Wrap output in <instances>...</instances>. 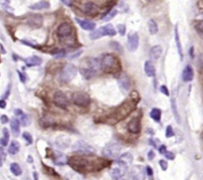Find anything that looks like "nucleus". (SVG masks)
Masks as SVG:
<instances>
[{
  "instance_id": "f257e3e1",
  "label": "nucleus",
  "mask_w": 203,
  "mask_h": 180,
  "mask_svg": "<svg viewBox=\"0 0 203 180\" xmlns=\"http://www.w3.org/2000/svg\"><path fill=\"white\" fill-rule=\"evenodd\" d=\"M69 164L73 168L80 172H92L104 168L105 164H107L103 159L94 156L90 158L89 156H72L68 160Z\"/></svg>"
},
{
  "instance_id": "f03ea898",
  "label": "nucleus",
  "mask_w": 203,
  "mask_h": 180,
  "mask_svg": "<svg viewBox=\"0 0 203 180\" xmlns=\"http://www.w3.org/2000/svg\"><path fill=\"white\" fill-rule=\"evenodd\" d=\"M138 100H139L138 93L136 91H132L129 96L128 99L113 112V115H112V117L110 118H114L115 120L114 123H117V121H120L123 120L125 118L129 117V115L135 111Z\"/></svg>"
},
{
  "instance_id": "7ed1b4c3",
  "label": "nucleus",
  "mask_w": 203,
  "mask_h": 180,
  "mask_svg": "<svg viewBox=\"0 0 203 180\" xmlns=\"http://www.w3.org/2000/svg\"><path fill=\"white\" fill-rule=\"evenodd\" d=\"M100 70H101V62L98 58H85L82 60L80 66H79V71H80L81 75L87 80L95 77Z\"/></svg>"
},
{
  "instance_id": "20e7f679",
  "label": "nucleus",
  "mask_w": 203,
  "mask_h": 180,
  "mask_svg": "<svg viewBox=\"0 0 203 180\" xmlns=\"http://www.w3.org/2000/svg\"><path fill=\"white\" fill-rule=\"evenodd\" d=\"M100 62H101V69L109 74H115L120 70V60L113 54H104L100 58Z\"/></svg>"
},
{
  "instance_id": "39448f33",
  "label": "nucleus",
  "mask_w": 203,
  "mask_h": 180,
  "mask_svg": "<svg viewBox=\"0 0 203 180\" xmlns=\"http://www.w3.org/2000/svg\"><path fill=\"white\" fill-rule=\"evenodd\" d=\"M117 34V30L112 24H107V25L100 27L99 29L93 30L90 34V39L92 40H97V39L103 37V36H115Z\"/></svg>"
},
{
  "instance_id": "423d86ee",
  "label": "nucleus",
  "mask_w": 203,
  "mask_h": 180,
  "mask_svg": "<svg viewBox=\"0 0 203 180\" xmlns=\"http://www.w3.org/2000/svg\"><path fill=\"white\" fill-rule=\"evenodd\" d=\"M122 151V146L117 142L108 143L107 145L103 148L102 154L107 158H117L119 157Z\"/></svg>"
},
{
  "instance_id": "0eeeda50",
  "label": "nucleus",
  "mask_w": 203,
  "mask_h": 180,
  "mask_svg": "<svg viewBox=\"0 0 203 180\" xmlns=\"http://www.w3.org/2000/svg\"><path fill=\"white\" fill-rule=\"evenodd\" d=\"M77 75V68L73 64H66L61 73V81L64 83H69Z\"/></svg>"
},
{
  "instance_id": "6e6552de",
  "label": "nucleus",
  "mask_w": 203,
  "mask_h": 180,
  "mask_svg": "<svg viewBox=\"0 0 203 180\" xmlns=\"http://www.w3.org/2000/svg\"><path fill=\"white\" fill-rule=\"evenodd\" d=\"M72 100L76 106H82V108H86V106H89L91 103L90 97L88 96L86 93H81V91L73 94Z\"/></svg>"
},
{
  "instance_id": "1a4fd4ad",
  "label": "nucleus",
  "mask_w": 203,
  "mask_h": 180,
  "mask_svg": "<svg viewBox=\"0 0 203 180\" xmlns=\"http://www.w3.org/2000/svg\"><path fill=\"white\" fill-rule=\"evenodd\" d=\"M117 167H115V168L111 170V176H112V178H114V179L122 178L123 176L125 175V173L126 172V170H128V163L122 159H120L117 161Z\"/></svg>"
},
{
  "instance_id": "9d476101",
  "label": "nucleus",
  "mask_w": 203,
  "mask_h": 180,
  "mask_svg": "<svg viewBox=\"0 0 203 180\" xmlns=\"http://www.w3.org/2000/svg\"><path fill=\"white\" fill-rule=\"evenodd\" d=\"M73 32H74V28L70 23L68 22H64L62 24H60L58 29H57V36L60 39H68L70 37Z\"/></svg>"
},
{
  "instance_id": "9b49d317",
  "label": "nucleus",
  "mask_w": 203,
  "mask_h": 180,
  "mask_svg": "<svg viewBox=\"0 0 203 180\" xmlns=\"http://www.w3.org/2000/svg\"><path fill=\"white\" fill-rule=\"evenodd\" d=\"M117 84H119L120 90L123 91V94H126L128 91L131 90L132 83H131V79L126 73H120L117 77Z\"/></svg>"
},
{
  "instance_id": "f8f14e48",
  "label": "nucleus",
  "mask_w": 203,
  "mask_h": 180,
  "mask_svg": "<svg viewBox=\"0 0 203 180\" xmlns=\"http://www.w3.org/2000/svg\"><path fill=\"white\" fill-rule=\"evenodd\" d=\"M53 100H54V103H55L57 106H59V108H61V109H67L69 102H68V99H67V97H66V94L63 93V91H57L56 93L54 94Z\"/></svg>"
},
{
  "instance_id": "ddd939ff",
  "label": "nucleus",
  "mask_w": 203,
  "mask_h": 180,
  "mask_svg": "<svg viewBox=\"0 0 203 180\" xmlns=\"http://www.w3.org/2000/svg\"><path fill=\"white\" fill-rule=\"evenodd\" d=\"M139 45V37L136 32L129 33L128 36V42H126V48L131 52L136 51Z\"/></svg>"
},
{
  "instance_id": "4468645a",
  "label": "nucleus",
  "mask_w": 203,
  "mask_h": 180,
  "mask_svg": "<svg viewBox=\"0 0 203 180\" xmlns=\"http://www.w3.org/2000/svg\"><path fill=\"white\" fill-rule=\"evenodd\" d=\"M82 10H83L84 13L90 15V16H95V15L99 13L100 8L96 3L89 1V2H86L82 6Z\"/></svg>"
},
{
  "instance_id": "2eb2a0df",
  "label": "nucleus",
  "mask_w": 203,
  "mask_h": 180,
  "mask_svg": "<svg viewBox=\"0 0 203 180\" xmlns=\"http://www.w3.org/2000/svg\"><path fill=\"white\" fill-rule=\"evenodd\" d=\"M74 149L79 151V152H81V153H84V154H91L95 151L92 146L89 145L86 142H84V141H78L75 144Z\"/></svg>"
},
{
  "instance_id": "dca6fc26",
  "label": "nucleus",
  "mask_w": 203,
  "mask_h": 180,
  "mask_svg": "<svg viewBox=\"0 0 203 180\" xmlns=\"http://www.w3.org/2000/svg\"><path fill=\"white\" fill-rule=\"evenodd\" d=\"M128 130L131 133H139L141 132V118L136 117L132 120L128 124Z\"/></svg>"
},
{
  "instance_id": "f3484780",
  "label": "nucleus",
  "mask_w": 203,
  "mask_h": 180,
  "mask_svg": "<svg viewBox=\"0 0 203 180\" xmlns=\"http://www.w3.org/2000/svg\"><path fill=\"white\" fill-rule=\"evenodd\" d=\"M27 22H28V24L32 28H39V27H41L42 23H43V17L38 14L31 15V16H29Z\"/></svg>"
},
{
  "instance_id": "a211bd4d",
  "label": "nucleus",
  "mask_w": 203,
  "mask_h": 180,
  "mask_svg": "<svg viewBox=\"0 0 203 180\" xmlns=\"http://www.w3.org/2000/svg\"><path fill=\"white\" fill-rule=\"evenodd\" d=\"M76 21L79 23V25L82 27V29L87 30V31H93L96 28V24L89 20L80 19V18H76Z\"/></svg>"
},
{
  "instance_id": "6ab92c4d",
  "label": "nucleus",
  "mask_w": 203,
  "mask_h": 180,
  "mask_svg": "<svg viewBox=\"0 0 203 180\" xmlns=\"http://www.w3.org/2000/svg\"><path fill=\"white\" fill-rule=\"evenodd\" d=\"M162 52H163V49L161 46H159V45L153 46V47L150 49V52H149L150 59L152 61H157L160 57H161Z\"/></svg>"
},
{
  "instance_id": "aec40b11",
  "label": "nucleus",
  "mask_w": 203,
  "mask_h": 180,
  "mask_svg": "<svg viewBox=\"0 0 203 180\" xmlns=\"http://www.w3.org/2000/svg\"><path fill=\"white\" fill-rule=\"evenodd\" d=\"M15 115H16V117L18 118V120H19L20 123H22L23 126H28L30 124L29 117L26 114H24V112L21 111V109H15Z\"/></svg>"
},
{
  "instance_id": "412c9836",
  "label": "nucleus",
  "mask_w": 203,
  "mask_h": 180,
  "mask_svg": "<svg viewBox=\"0 0 203 180\" xmlns=\"http://www.w3.org/2000/svg\"><path fill=\"white\" fill-rule=\"evenodd\" d=\"M194 77V73H193V69L190 65H187L182 71V80L184 82H191Z\"/></svg>"
},
{
  "instance_id": "4be33fe9",
  "label": "nucleus",
  "mask_w": 203,
  "mask_h": 180,
  "mask_svg": "<svg viewBox=\"0 0 203 180\" xmlns=\"http://www.w3.org/2000/svg\"><path fill=\"white\" fill-rule=\"evenodd\" d=\"M10 129L12 133L15 136H18L20 133V121L17 118H12L10 121Z\"/></svg>"
},
{
  "instance_id": "5701e85b",
  "label": "nucleus",
  "mask_w": 203,
  "mask_h": 180,
  "mask_svg": "<svg viewBox=\"0 0 203 180\" xmlns=\"http://www.w3.org/2000/svg\"><path fill=\"white\" fill-rule=\"evenodd\" d=\"M24 61H25V64L28 67L39 66V65H41V63H42L41 58H39L38 56H32V57L26 58V59L24 60Z\"/></svg>"
},
{
  "instance_id": "b1692460",
  "label": "nucleus",
  "mask_w": 203,
  "mask_h": 180,
  "mask_svg": "<svg viewBox=\"0 0 203 180\" xmlns=\"http://www.w3.org/2000/svg\"><path fill=\"white\" fill-rule=\"evenodd\" d=\"M144 72L147 77H154L155 76V68L150 61H146L144 63Z\"/></svg>"
},
{
  "instance_id": "393cba45",
  "label": "nucleus",
  "mask_w": 203,
  "mask_h": 180,
  "mask_svg": "<svg viewBox=\"0 0 203 180\" xmlns=\"http://www.w3.org/2000/svg\"><path fill=\"white\" fill-rule=\"evenodd\" d=\"M174 36H175V43H176L178 55H179L180 60L182 61L183 60V52H182V48H181V43H180V40H179V34H178V28H177V26H175Z\"/></svg>"
},
{
  "instance_id": "a878e982",
  "label": "nucleus",
  "mask_w": 203,
  "mask_h": 180,
  "mask_svg": "<svg viewBox=\"0 0 203 180\" xmlns=\"http://www.w3.org/2000/svg\"><path fill=\"white\" fill-rule=\"evenodd\" d=\"M49 7H50V3L48 1H40L29 6V8L32 9V10H44V9H48Z\"/></svg>"
},
{
  "instance_id": "bb28decb",
  "label": "nucleus",
  "mask_w": 203,
  "mask_h": 180,
  "mask_svg": "<svg viewBox=\"0 0 203 180\" xmlns=\"http://www.w3.org/2000/svg\"><path fill=\"white\" fill-rule=\"evenodd\" d=\"M148 26V31H149L150 35H155L157 32H158V26H157V23L154 21L153 19H149L147 23Z\"/></svg>"
},
{
  "instance_id": "cd10ccee",
  "label": "nucleus",
  "mask_w": 203,
  "mask_h": 180,
  "mask_svg": "<svg viewBox=\"0 0 203 180\" xmlns=\"http://www.w3.org/2000/svg\"><path fill=\"white\" fill-rule=\"evenodd\" d=\"M19 149H20V143L16 141V140H13V141H11L10 145H9L8 152L12 155H15L16 153H18Z\"/></svg>"
},
{
  "instance_id": "c85d7f7f",
  "label": "nucleus",
  "mask_w": 203,
  "mask_h": 180,
  "mask_svg": "<svg viewBox=\"0 0 203 180\" xmlns=\"http://www.w3.org/2000/svg\"><path fill=\"white\" fill-rule=\"evenodd\" d=\"M149 115H150V118H152L154 121H159L160 118H161V111H160L159 109L154 108V109H151Z\"/></svg>"
},
{
  "instance_id": "c756f323",
  "label": "nucleus",
  "mask_w": 203,
  "mask_h": 180,
  "mask_svg": "<svg viewBox=\"0 0 203 180\" xmlns=\"http://www.w3.org/2000/svg\"><path fill=\"white\" fill-rule=\"evenodd\" d=\"M10 171L13 173L15 176H19L22 173V169H21L20 165L18 163H12L10 165Z\"/></svg>"
},
{
  "instance_id": "7c9ffc66",
  "label": "nucleus",
  "mask_w": 203,
  "mask_h": 180,
  "mask_svg": "<svg viewBox=\"0 0 203 180\" xmlns=\"http://www.w3.org/2000/svg\"><path fill=\"white\" fill-rule=\"evenodd\" d=\"M9 141V132L7 129H3V137L0 138V144L2 146H6Z\"/></svg>"
},
{
  "instance_id": "2f4dec72",
  "label": "nucleus",
  "mask_w": 203,
  "mask_h": 180,
  "mask_svg": "<svg viewBox=\"0 0 203 180\" xmlns=\"http://www.w3.org/2000/svg\"><path fill=\"white\" fill-rule=\"evenodd\" d=\"M171 109H172V112H173L174 115V118L175 120H176V121L178 123H180V118H179V114H178L177 112V108H176V103H175V100L172 99L171 100Z\"/></svg>"
},
{
  "instance_id": "473e14b6",
  "label": "nucleus",
  "mask_w": 203,
  "mask_h": 180,
  "mask_svg": "<svg viewBox=\"0 0 203 180\" xmlns=\"http://www.w3.org/2000/svg\"><path fill=\"white\" fill-rule=\"evenodd\" d=\"M194 28L196 30V32L203 38V20L195 21L194 23Z\"/></svg>"
},
{
  "instance_id": "72a5a7b5",
  "label": "nucleus",
  "mask_w": 203,
  "mask_h": 180,
  "mask_svg": "<svg viewBox=\"0 0 203 180\" xmlns=\"http://www.w3.org/2000/svg\"><path fill=\"white\" fill-rule=\"evenodd\" d=\"M117 13V11L116 10V9H113V10H111L110 12H108V13L106 14V16H104L102 18V20L106 21V22H109V21L112 20L115 16H116Z\"/></svg>"
},
{
  "instance_id": "f704fd0d",
  "label": "nucleus",
  "mask_w": 203,
  "mask_h": 180,
  "mask_svg": "<svg viewBox=\"0 0 203 180\" xmlns=\"http://www.w3.org/2000/svg\"><path fill=\"white\" fill-rule=\"evenodd\" d=\"M67 162V159H66L65 155L60 154L56 159H54V163L57 164V165H64V164Z\"/></svg>"
},
{
  "instance_id": "c9c22d12",
  "label": "nucleus",
  "mask_w": 203,
  "mask_h": 180,
  "mask_svg": "<svg viewBox=\"0 0 203 180\" xmlns=\"http://www.w3.org/2000/svg\"><path fill=\"white\" fill-rule=\"evenodd\" d=\"M111 47L113 48L116 52H117L119 54L123 53V47L120 46V44L119 43V42H116V41L111 42Z\"/></svg>"
},
{
  "instance_id": "e433bc0d",
  "label": "nucleus",
  "mask_w": 203,
  "mask_h": 180,
  "mask_svg": "<svg viewBox=\"0 0 203 180\" xmlns=\"http://www.w3.org/2000/svg\"><path fill=\"white\" fill-rule=\"evenodd\" d=\"M5 159H6V153H5V151H4V149H3L2 146H0V166L3 165Z\"/></svg>"
},
{
  "instance_id": "4c0bfd02",
  "label": "nucleus",
  "mask_w": 203,
  "mask_h": 180,
  "mask_svg": "<svg viewBox=\"0 0 203 180\" xmlns=\"http://www.w3.org/2000/svg\"><path fill=\"white\" fill-rule=\"evenodd\" d=\"M22 136H23V138L27 141V143H29V144H32L33 143V137L29 132H23Z\"/></svg>"
},
{
  "instance_id": "58836bf2",
  "label": "nucleus",
  "mask_w": 203,
  "mask_h": 180,
  "mask_svg": "<svg viewBox=\"0 0 203 180\" xmlns=\"http://www.w3.org/2000/svg\"><path fill=\"white\" fill-rule=\"evenodd\" d=\"M117 32L120 33V36H123L126 34V25H123V24H117Z\"/></svg>"
},
{
  "instance_id": "ea45409f",
  "label": "nucleus",
  "mask_w": 203,
  "mask_h": 180,
  "mask_svg": "<svg viewBox=\"0 0 203 180\" xmlns=\"http://www.w3.org/2000/svg\"><path fill=\"white\" fill-rule=\"evenodd\" d=\"M173 135H174V132H173V129H172V126H168L165 130V136L167 137V138H170V137H172Z\"/></svg>"
},
{
  "instance_id": "a19ab883",
  "label": "nucleus",
  "mask_w": 203,
  "mask_h": 180,
  "mask_svg": "<svg viewBox=\"0 0 203 180\" xmlns=\"http://www.w3.org/2000/svg\"><path fill=\"white\" fill-rule=\"evenodd\" d=\"M120 159L123 160V161H126V163H131L132 162V155L131 153H126V154H123L122 155V157H120Z\"/></svg>"
},
{
  "instance_id": "79ce46f5",
  "label": "nucleus",
  "mask_w": 203,
  "mask_h": 180,
  "mask_svg": "<svg viewBox=\"0 0 203 180\" xmlns=\"http://www.w3.org/2000/svg\"><path fill=\"white\" fill-rule=\"evenodd\" d=\"M198 68L200 69V71H203V54L198 56Z\"/></svg>"
},
{
  "instance_id": "37998d69",
  "label": "nucleus",
  "mask_w": 203,
  "mask_h": 180,
  "mask_svg": "<svg viewBox=\"0 0 203 180\" xmlns=\"http://www.w3.org/2000/svg\"><path fill=\"white\" fill-rule=\"evenodd\" d=\"M159 165H160V167H161V169L163 170V171H165V170L167 169L168 164L165 160H159Z\"/></svg>"
},
{
  "instance_id": "c03bdc74",
  "label": "nucleus",
  "mask_w": 203,
  "mask_h": 180,
  "mask_svg": "<svg viewBox=\"0 0 203 180\" xmlns=\"http://www.w3.org/2000/svg\"><path fill=\"white\" fill-rule=\"evenodd\" d=\"M164 155H165V157L167 158V159H169V160H173L174 159V154L172 153V152L165 151L164 152Z\"/></svg>"
},
{
  "instance_id": "a18cd8bd",
  "label": "nucleus",
  "mask_w": 203,
  "mask_h": 180,
  "mask_svg": "<svg viewBox=\"0 0 203 180\" xmlns=\"http://www.w3.org/2000/svg\"><path fill=\"white\" fill-rule=\"evenodd\" d=\"M18 75H19V77H20V81L22 82V83H26L27 76L25 74H23V73H21V72H18Z\"/></svg>"
},
{
  "instance_id": "49530a36",
  "label": "nucleus",
  "mask_w": 203,
  "mask_h": 180,
  "mask_svg": "<svg viewBox=\"0 0 203 180\" xmlns=\"http://www.w3.org/2000/svg\"><path fill=\"white\" fill-rule=\"evenodd\" d=\"M160 91H161L163 94H165V96H167V97L169 96V91H168V89L165 86L160 87Z\"/></svg>"
},
{
  "instance_id": "de8ad7c7",
  "label": "nucleus",
  "mask_w": 203,
  "mask_h": 180,
  "mask_svg": "<svg viewBox=\"0 0 203 180\" xmlns=\"http://www.w3.org/2000/svg\"><path fill=\"white\" fill-rule=\"evenodd\" d=\"M0 120H1L2 123H7L9 121V118H8L7 115H1V118H0Z\"/></svg>"
},
{
  "instance_id": "09e8293b",
  "label": "nucleus",
  "mask_w": 203,
  "mask_h": 180,
  "mask_svg": "<svg viewBox=\"0 0 203 180\" xmlns=\"http://www.w3.org/2000/svg\"><path fill=\"white\" fill-rule=\"evenodd\" d=\"M146 173H147V175H149V176L152 175L153 174L152 168H151V167H149V166H146Z\"/></svg>"
},
{
  "instance_id": "8fccbe9b",
  "label": "nucleus",
  "mask_w": 203,
  "mask_h": 180,
  "mask_svg": "<svg viewBox=\"0 0 203 180\" xmlns=\"http://www.w3.org/2000/svg\"><path fill=\"white\" fill-rule=\"evenodd\" d=\"M63 4H65L66 6H71L72 5V0H61Z\"/></svg>"
},
{
  "instance_id": "3c124183",
  "label": "nucleus",
  "mask_w": 203,
  "mask_h": 180,
  "mask_svg": "<svg viewBox=\"0 0 203 180\" xmlns=\"http://www.w3.org/2000/svg\"><path fill=\"white\" fill-rule=\"evenodd\" d=\"M147 156H148V159H149V160H152L153 158H154V152H153L152 150H150L149 152H148Z\"/></svg>"
},
{
  "instance_id": "603ef678",
  "label": "nucleus",
  "mask_w": 203,
  "mask_h": 180,
  "mask_svg": "<svg viewBox=\"0 0 203 180\" xmlns=\"http://www.w3.org/2000/svg\"><path fill=\"white\" fill-rule=\"evenodd\" d=\"M6 108V102L4 100H0V109Z\"/></svg>"
},
{
  "instance_id": "864d4df0",
  "label": "nucleus",
  "mask_w": 203,
  "mask_h": 180,
  "mask_svg": "<svg viewBox=\"0 0 203 180\" xmlns=\"http://www.w3.org/2000/svg\"><path fill=\"white\" fill-rule=\"evenodd\" d=\"M165 151H166V146L165 145H161V146H160V147H159V152H160V153L164 154Z\"/></svg>"
},
{
  "instance_id": "5fc2aeb1",
  "label": "nucleus",
  "mask_w": 203,
  "mask_h": 180,
  "mask_svg": "<svg viewBox=\"0 0 203 180\" xmlns=\"http://www.w3.org/2000/svg\"><path fill=\"white\" fill-rule=\"evenodd\" d=\"M0 1L2 2V4H3V5H5V6H8L9 2H10V0H0Z\"/></svg>"
},
{
  "instance_id": "6e6d98bb",
  "label": "nucleus",
  "mask_w": 203,
  "mask_h": 180,
  "mask_svg": "<svg viewBox=\"0 0 203 180\" xmlns=\"http://www.w3.org/2000/svg\"><path fill=\"white\" fill-rule=\"evenodd\" d=\"M190 57H191V58L194 57V54H193V48L190 49Z\"/></svg>"
},
{
  "instance_id": "4d7b16f0",
  "label": "nucleus",
  "mask_w": 203,
  "mask_h": 180,
  "mask_svg": "<svg viewBox=\"0 0 203 180\" xmlns=\"http://www.w3.org/2000/svg\"><path fill=\"white\" fill-rule=\"evenodd\" d=\"M27 161H28V162H33V158H32V156H28V159H27Z\"/></svg>"
},
{
  "instance_id": "13d9d810",
  "label": "nucleus",
  "mask_w": 203,
  "mask_h": 180,
  "mask_svg": "<svg viewBox=\"0 0 203 180\" xmlns=\"http://www.w3.org/2000/svg\"><path fill=\"white\" fill-rule=\"evenodd\" d=\"M149 143H150V144L152 145V146H155V143L153 142V140H152V139H150V140H149Z\"/></svg>"
},
{
  "instance_id": "bf43d9fd",
  "label": "nucleus",
  "mask_w": 203,
  "mask_h": 180,
  "mask_svg": "<svg viewBox=\"0 0 203 180\" xmlns=\"http://www.w3.org/2000/svg\"><path fill=\"white\" fill-rule=\"evenodd\" d=\"M33 175H34V178H35V179H38V174H37V172H34V173H33Z\"/></svg>"
},
{
  "instance_id": "052dcab7",
  "label": "nucleus",
  "mask_w": 203,
  "mask_h": 180,
  "mask_svg": "<svg viewBox=\"0 0 203 180\" xmlns=\"http://www.w3.org/2000/svg\"><path fill=\"white\" fill-rule=\"evenodd\" d=\"M0 49H1V51L3 52V54H4V53H5V50L3 49V46H2V45H0Z\"/></svg>"
}]
</instances>
